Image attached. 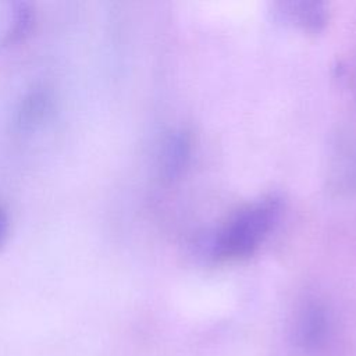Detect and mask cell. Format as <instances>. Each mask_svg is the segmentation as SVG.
<instances>
[{"label":"cell","mask_w":356,"mask_h":356,"mask_svg":"<svg viewBox=\"0 0 356 356\" xmlns=\"http://www.w3.org/2000/svg\"><path fill=\"white\" fill-rule=\"evenodd\" d=\"M280 206L278 197L267 196L239 209L216 235L213 256L235 260L253 253L277 221Z\"/></svg>","instance_id":"cell-1"},{"label":"cell","mask_w":356,"mask_h":356,"mask_svg":"<svg viewBox=\"0 0 356 356\" xmlns=\"http://www.w3.org/2000/svg\"><path fill=\"white\" fill-rule=\"evenodd\" d=\"M56 97L53 89L44 83H33L26 88L17 100L11 125L18 134H29L40 128L54 113Z\"/></svg>","instance_id":"cell-2"},{"label":"cell","mask_w":356,"mask_h":356,"mask_svg":"<svg viewBox=\"0 0 356 356\" xmlns=\"http://www.w3.org/2000/svg\"><path fill=\"white\" fill-rule=\"evenodd\" d=\"M331 335V320L324 306L310 302L295 317L291 339L293 345L306 353H316L327 346Z\"/></svg>","instance_id":"cell-3"},{"label":"cell","mask_w":356,"mask_h":356,"mask_svg":"<svg viewBox=\"0 0 356 356\" xmlns=\"http://www.w3.org/2000/svg\"><path fill=\"white\" fill-rule=\"evenodd\" d=\"M191 152V140L186 134H172L163 146L161 150V168L167 178L177 177L185 167Z\"/></svg>","instance_id":"cell-4"},{"label":"cell","mask_w":356,"mask_h":356,"mask_svg":"<svg viewBox=\"0 0 356 356\" xmlns=\"http://www.w3.org/2000/svg\"><path fill=\"white\" fill-rule=\"evenodd\" d=\"M7 28L4 29L0 44L10 46L19 40H24L29 35L35 24V11L29 3H14L8 11Z\"/></svg>","instance_id":"cell-5"},{"label":"cell","mask_w":356,"mask_h":356,"mask_svg":"<svg viewBox=\"0 0 356 356\" xmlns=\"http://www.w3.org/2000/svg\"><path fill=\"white\" fill-rule=\"evenodd\" d=\"M288 11L305 28L320 29L325 22V11L321 4L316 3H292Z\"/></svg>","instance_id":"cell-6"},{"label":"cell","mask_w":356,"mask_h":356,"mask_svg":"<svg viewBox=\"0 0 356 356\" xmlns=\"http://www.w3.org/2000/svg\"><path fill=\"white\" fill-rule=\"evenodd\" d=\"M11 229V218L8 209L0 202V249L7 242Z\"/></svg>","instance_id":"cell-7"}]
</instances>
